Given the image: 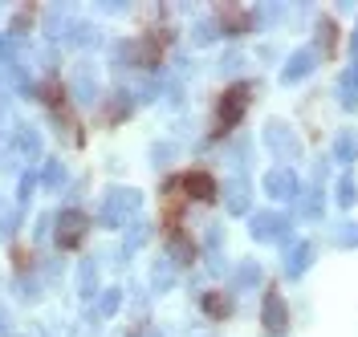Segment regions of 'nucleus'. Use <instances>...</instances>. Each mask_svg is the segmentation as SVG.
<instances>
[{
    "mask_svg": "<svg viewBox=\"0 0 358 337\" xmlns=\"http://www.w3.org/2000/svg\"><path fill=\"white\" fill-rule=\"evenodd\" d=\"M138 207V191H127V187H114L110 195L102 200V220L110 227H122L131 220V211Z\"/></svg>",
    "mask_w": 358,
    "mask_h": 337,
    "instance_id": "obj_1",
    "label": "nucleus"
},
{
    "mask_svg": "<svg viewBox=\"0 0 358 337\" xmlns=\"http://www.w3.org/2000/svg\"><path fill=\"white\" fill-rule=\"evenodd\" d=\"M248 110V86H232V90L220 98V110H216V126L228 130V126H236Z\"/></svg>",
    "mask_w": 358,
    "mask_h": 337,
    "instance_id": "obj_2",
    "label": "nucleus"
},
{
    "mask_svg": "<svg viewBox=\"0 0 358 337\" xmlns=\"http://www.w3.org/2000/svg\"><path fill=\"white\" fill-rule=\"evenodd\" d=\"M86 227H90V220L78 211V207L62 211V216H57V244L62 248H78L82 240H86Z\"/></svg>",
    "mask_w": 358,
    "mask_h": 337,
    "instance_id": "obj_3",
    "label": "nucleus"
},
{
    "mask_svg": "<svg viewBox=\"0 0 358 337\" xmlns=\"http://www.w3.org/2000/svg\"><path fill=\"white\" fill-rule=\"evenodd\" d=\"M261 325H265L268 334H285V325H289V309H285V297L281 292H265V309H261Z\"/></svg>",
    "mask_w": 358,
    "mask_h": 337,
    "instance_id": "obj_4",
    "label": "nucleus"
},
{
    "mask_svg": "<svg viewBox=\"0 0 358 337\" xmlns=\"http://www.w3.org/2000/svg\"><path fill=\"white\" fill-rule=\"evenodd\" d=\"M163 41H167V33H151V37L127 45V53H131V61H138L143 69H155L159 57H163Z\"/></svg>",
    "mask_w": 358,
    "mask_h": 337,
    "instance_id": "obj_5",
    "label": "nucleus"
},
{
    "mask_svg": "<svg viewBox=\"0 0 358 337\" xmlns=\"http://www.w3.org/2000/svg\"><path fill=\"white\" fill-rule=\"evenodd\" d=\"M265 187H268V195H277V200H297V175L289 167H273L265 175Z\"/></svg>",
    "mask_w": 358,
    "mask_h": 337,
    "instance_id": "obj_6",
    "label": "nucleus"
},
{
    "mask_svg": "<svg viewBox=\"0 0 358 337\" xmlns=\"http://www.w3.org/2000/svg\"><path fill=\"white\" fill-rule=\"evenodd\" d=\"M252 236H257V240H281V236H285V216H277V211L252 216Z\"/></svg>",
    "mask_w": 358,
    "mask_h": 337,
    "instance_id": "obj_7",
    "label": "nucleus"
},
{
    "mask_svg": "<svg viewBox=\"0 0 358 337\" xmlns=\"http://www.w3.org/2000/svg\"><path fill=\"white\" fill-rule=\"evenodd\" d=\"M179 187H183L192 200H212V195H216V179H212L208 171H187V175L179 179Z\"/></svg>",
    "mask_w": 358,
    "mask_h": 337,
    "instance_id": "obj_8",
    "label": "nucleus"
},
{
    "mask_svg": "<svg viewBox=\"0 0 358 337\" xmlns=\"http://www.w3.org/2000/svg\"><path fill=\"white\" fill-rule=\"evenodd\" d=\"M265 142H268V147H273V151H277L281 158H293V155H297V142L285 135V126H281V122H273V126H268Z\"/></svg>",
    "mask_w": 358,
    "mask_h": 337,
    "instance_id": "obj_9",
    "label": "nucleus"
},
{
    "mask_svg": "<svg viewBox=\"0 0 358 337\" xmlns=\"http://www.w3.org/2000/svg\"><path fill=\"white\" fill-rule=\"evenodd\" d=\"M13 147H17V151H21V155H37V151H41V138H37V130H33V126H17V130H13Z\"/></svg>",
    "mask_w": 358,
    "mask_h": 337,
    "instance_id": "obj_10",
    "label": "nucleus"
},
{
    "mask_svg": "<svg viewBox=\"0 0 358 337\" xmlns=\"http://www.w3.org/2000/svg\"><path fill=\"white\" fill-rule=\"evenodd\" d=\"M228 211H232V216H245L248 211V183L245 179L228 183Z\"/></svg>",
    "mask_w": 358,
    "mask_h": 337,
    "instance_id": "obj_11",
    "label": "nucleus"
},
{
    "mask_svg": "<svg viewBox=\"0 0 358 337\" xmlns=\"http://www.w3.org/2000/svg\"><path fill=\"white\" fill-rule=\"evenodd\" d=\"M310 69H313V53H310V49L293 53V57H289V66H285V82H297V77H306Z\"/></svg>",
    "mask_w": 358,
    "mask_h": 337,
    "instance_id": "obj_12",
    "label": "nucleus"
},
{
    "mask_svg": "<svg viewBox=\"0 0 358 337\" xmlns=\"http://www.w3.org/2000/svg\"><path fill=\"white\" fill-rule=\"evenodd\" d=\"M313 252H317L313 244H297V252H289V260H285V272H289V276L306 272L310 269V260H313Z\"/></svg>",
    "mask_w": 358,
    "mask_h": 337,
    "instance_id": "obj_13",
    "label": "nucleus"
},
{
    "mask_svg": "<svg viewBox=\"0 0 358 337\" xmlns=\"http://www.w3.org/2000/svg\"><path fill=\"white\" fill-rule=\"evenodd\" d=\"M203 313H208V317H228V313H232L228 292H203Z\"/></svg>",
    "mask_w": 358,
    "mask_h": 337,
    "instance_id": "obj_14",
    "label": "nucleus"
},
{
    "mask_svg": "<svg viewBox=\"0 0 358 337\" xmlns=\"http://www.w3.org/2000/svg\"><path fill=\"white\" fill-rule=\"evenodd\" d=\"M171 260H176V264H192V260H196V244H192V240H187V236H171Z\"/></svg>",
    "mask_w": 358,
    "mask_h": 337,
    "instance_id": "obj_15",
    "label": "nucleus"
},
{
    "mask_svg": "<svg viewBox=\"0 0 358 337\" xmlns=\"http://www.w3.org/2000/svg\"><path fill=\"white\" fill-rule=\"evenodd\" d=\"M73 90H78V98H82V102H94V82H90V69H78V73H73Z\"/></svg>",
    "mask_w": 358,
    "mask_h": 337,
    "instance_id": "obj_16",
    "label": "nucleus"
},
{
    "mask_svg": "<svg viewBox=\"0 0 358 337\" xmlns=\"http://www.w3.org/2000/svg\"><path fill=\"white\" fill-rule=\"evenodd\" d=\"M131 110V93H110V106H106V118H114V122H118V118H122V114Z\"/></svg>",
    "mask_w": 358,
    "mask_h": 337,
    "instance_id": "obj_17",
    "label": "nucleus"
},
{
    "mask_svg": "<svg viewBox=\"0 0 358 337\" xmlns=\"http://www.w3.org/2000/svg\"><path fill=\"white\" fill-rule=\"evenodd\" d=\"M118 305H122V292H118V289H106L102 297H98V317H110Z\"/></svg>",
    "mask_w": 358,
    "mask_h": 337,
    "instance_id": "obj_18",
    "label": "nucleus"
},
{
    "mask_svg": "<svg viewBox=\"0 0 358 337\" xmlns=\"http://www.w3.org/2000/svg\"><path fill=\"white\" fill-rule=\"evenodd\" d=\"M17 224H21V216H17V207H0V236H13L17 232Z\"/></svg>",
    "mask_w": 358,
    "mask_h": 337,
    "instance_id": "obj_19",
    "label": "nucleus"
},
{
    "mask_svg": "<svg viewBox=\"0 0 358 337\" xmlns=\"http://www.w3.org/2000/svg\"><path fill=\"white\" fill-rule=\"evenodd\" d=\"M355 200H358L355 179H350V175H342V179H338V203H342V207H350Z\"/></svg>",
    "mask_w": 358,
    "mask_h": 337,
    "instance_id": "obj_20",
    "label": "nucleus"
},
{
    "mask_svg": "<svg viewBox=\"0 0 358 337\" xmlns=\"http://www.w3.org/2000/svg\"><path fill=\"white\" fill-rule=\"evenodd\" d=\"M94 276H98L94 260H82V269H78V285H82V292H94Z\"/></svg>",
    "mask_w": 358,
    "mask_h": 337,
    "instance_id": "obj_21",
    "label": "nucleus"
},
{
    "mask_svg": "<svg viewBox=\"0 0 358 337\" xmlns=\"http://www.w3.org/2000/svg\"><path fill=\"white\" fill-rule=\"evenodd\" d=\"M171 280H176L171 264H155V272H151V285H155V289H171Z\"/></svg>",
    "mask_w": 358,
    "mask_h": 337,
    "instance_id": "obj_22",
    "label": "nucleus"
},
{
    "mask_svg": "<svg viewBox=\"0 0 358 337\" xmlns=\"http://www.w3.org/2000/svg\"><path fill=\"white\" fill-rule=\"evenodd\" d=\"M29 24H33V8H21V13L13 17V29H8V33H13V37H24Z\"/></svg>",
    "mask_w": 358,
    "mask_h": 337,
    "instance_id": "obj_23",
    "label": "nucleus"
},
{
    "mask_svg": "<svg viewBox=\"0 0 358 337\" xmlns=\"http://www.w3.org/2000/svg\"><path fill=\"white\" fill-rule=\"evenodd\" d=\"M147 236H151V227H147V224H134V232H127V252H131V248H138V244H147Z\"/></svg>",
    "mask_w": 358,
    "mask_h": 337,
    "instance_id": "obj_24",
    "label": "nucleus"
},
{
    "mask_svg": "<svg viewBox=\"0 0 358 337\" xmlns=\"http://www.w3.org/2000/svg\"><path fill=\"white\" fill-rule=\"evenodd\" d=\"M317 33H322V37H317V41H322V49H326V53H330V49H334V21H322L317 24Z\"/></svg>",
    "mask_w": 358,
    "mask_h": 337,
    "instance_id": "obj_25",
    "label": "nucleus"
},
{
    "mask_svg": "<svg viewBox=\"0 0 358 337\" xmlns=\"http://www.w3.org/2000/svg\"><path fill=\"white\" fill-rule=\"evenodd\" d=\"M261 280V272H257V264H245V269L236 272V289H245V285H257Z\"/></svg>",
    "mask_w": 358,
    "mask_h": 337,
    "instance_id": "obj_26",
    "label": "nucleus"
},
{
    "mask_svg": "<svg viewBox=\"0 0 358 337\" xmlns=\"http://www.w3.org/2000/svg\"><path fill=\"white\" fill-rule=\"evenodd\" d=\"M62 175H66L62 163H49V167H45V183H49V187H62Z\"/></svg>",
    "mask_w": 358,
    "mask_h": 337,
    "instance_id": "obj_27",
    "label": "nucleus"
},
{
    "mask_svg": "<svg viewBox=\"0 0 358 337\" xmlns=\"http://www.w3.org/2000/svg\"><path fill=\"white\" fill-rule=\"evenodd\" d=\"M355 151H358V142H355L350 135H342V138H338V155H342V158H355Z\"/></svg>",
    "mask_w": 358,
    "mask_h": 337,
    "instance_id": "obj_28",
    "label": "nucleus"
},
{
    "mask_svg": "<svg viewBox=\"0 0 358 337\" xmlns=\"http://www.w3.org/2000/svg\"><path fill=\"white\" fill-rule=\"evenodd\" d=\"M245 17H241V13H224V29H232V33H241V29H245Z\"/></svg>",
    "mask_w": 358,
    "mask_h": 337,
    "instance_id": "obj_29",
    "label": "nucleus"
},
{
    "mask_svg": "<svg viewBox=\"0 0 358 337\" xmlns=\"http://www.w3.org/2000/svg\"><path fill=\"white\" fill-rule=\"evenodd\" d=\"M33 187H37V179H33V175H21V195H17V200H29V195H33Z\"/></svg>",
    "mask_w": 358,
    "mask_h": 337,
    "instance_id": "obj_30",
    "label": "nucleus"
},
{
    "mask_svg": "<svg viewBox=\"0 0 358 337\" xmlns=\"http://www.w3.org/2000/svg\"><path fill=\"white\" fill-rule=\"evenodd\" d=\"M346 232H338V244H358V232H355V224H342Z\"/></svg>",
    "mask_w": 358,
    "mask_h": 337,
    "instance_id": "obj_31",
    "label": "nucleus"
},
{
    "mask_svg": "<svg viewBox=\"0 0 358 337\" xmlns=\"http://www.w3.org/2000/svg\"><path fill=\"white\" fill-rule=\"evenodd\" d=\"M216 33H212V21H200L196 24V41H212Z\"/></svg>",
    "mask_w": 358,
    "mask_h": 337,
    "instance_id": "obj_32",
    "label": "nucleus"
},
{
    "mask_svg": "<svg viewBox=\"0 0 358 337\" xmlns=\"http://www.w3.org/2000/svg\"><path fill=\"white\" fill-rule=\"evenodd\" d=\"M358 86V69H350V73H346V77H342V93H350Z\"/></svg>",
    "mask_w": 358,
    "mask_h": 337,
    "instance_id": "obj_33",
    "label": "nucleus"
},
{
    "mask_svg": "<svg viewBox=\"0 0 358 337\" xmlns=\"http://www.w3.org/2000/svg\"><path fill=\"white\" fill-rule=\"evenodd\" d=\"M4 325H8V313H4V309H0V334H4Z\"/></svg>",
    "mask_w": 358,
    "mask_h": 337,
    "instance_id": "obj_34",
    "label": "nucleus"
},
{
    "mask_svg": "<svg viewBox=\"0 0 358 337\" xmlns=\"http://www.w3.org/2000/svg\"><path fill=\"white\" fill-rule=\"evenodd\" d=\"M355 53H358V33H355Z\"/></svg>",
    "mask_w": 358,
    "mask_h": 337,
    "instance_id": "obj_35",
    "label": "nucleus"
},
{
    "mask_svg": "<svg viewBox=\"0 0 358 337\" xmlns=\"http://www.w3.org/2000/svg\"><path fill=\"white\" fill-rule=\"evenodd\" d=\"M0 110H4V102H0Z\"/></svg>",
    "mask_w": 358,
    "mask_h": 337,
    "instance_id": "obj_36",
    "label": "nucleus"
},
{
    "mask_svg": "<svg viewBox=\"0 0 358 337\" xmlns=\"http://www.w3.org/2000/svg\"><path fill=\"white\" fill-rule=\"evenodd\" d=\"M24 337H33V334H24Z\"/></svg>",
    "mask_w": 358,
    "mask_h": 337,
    "instance_id": "obj_37",
    "label": "nucleus"
}]
</instances>
